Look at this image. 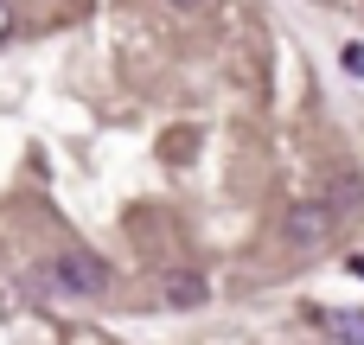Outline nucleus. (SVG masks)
Listing matches in <instances>:
<instances>
[{
	"instance_id": "423d86ee",
	"label": "nucleus",
	"mask_w": 364,
	"mask_h": 345,
	"mask_svg": "<svg viewBox=\"0 0 364 345\" xmlns=\"http://www.w3.org/2000/svg\"><path fill=\"white\" fill-rule=\"evenodd\" d=\"M352 275H364V256H352Z\"/></svg>"
},
{
	"instance_id": "7ed1b4c3",
	"label": "nucleus",
	"mask_w": 364,
	"mask_h": 345,
	"mask_svg": "<svg viewBox=\"0 0 364 345\" xmlns=\"http://www.w3.org/2000/svg\"><path fill=\"white\" fill-rule=\"evenodd\" d=\"M166 301H173V307H205V282H198V275H173V282H166Z\"/></svg>"
},
{
	"instance_id": "20e7f679",
	"label": "nucleus",
	"mask_w": 364,
	"mask_h": 345,
	"mask_svg": "<svg viewBox=\"0 0 364 345\" xmlns=\"http://www.w3.org/2000/svg\"><path fill=\"white\" fill-rule=\"evenodd\" d=\"M326 327H333V339H339V345H364V314H333Z\"/></svg>"
},
{
	"instance_id": "39448f33",
	"label": "nucleus",
	"mask_w": 364,
	"mask_h": 345,
	"mask_svg": "<svg viewBox=\"0 0 364 345\" xmlns=\"http://www.w3.org/2000/svg\"><path fill=\"white\" fill-rule=\"evenodd\" d=\"M6 26H13V19H6V6H0V38H6Z\"/></svg>"
},
{
	"instance_id": "f03ea898",
	"label": "nucleus",
	"mask_w": 364,
	"mask_h": 345,
	"mask_svg": "<svg viewBox=\"0 0 364 345\" xmlns=\"http://www.w3.org/2000/svg\"><path fill=\"white\" fill-rule=\"evenodd\" d=\"M326 224H333V205H301V211H288V237H294L301 250L326 243Z\"/></svg>"
},
{
	"instance_id": "f257e3e1",
	"label": "nucleus",
	"mask_w": 364,
	"mask_h": 345,
	"mask_svg": "<svg viewBox=\"0 0 364 345\" xmlns=\"http://www.w3.org/2000/svg\"><path fill=\"white\" fill-rule=\"evenodd\" d=\"M32 282H45V288H64V294H90V288H102V262H96V256H83V250H64L58 262L32 269Z\"/></svg>"
},
{
	"instance_id": "0eeeda50",
	"label": "nucleus",
	"mask_w": 364,
	"mask_h": 345,
	"mask_svg": "<svg viewBox=\"0 0 364 345\" xmlns=\"http://www.w3.org/2000/svg\"><path fill=\"white\" fill-rule=\"evenodd\" d=\"M173 6H198V0H173Z\"/></svg>"
}]
</instances>
